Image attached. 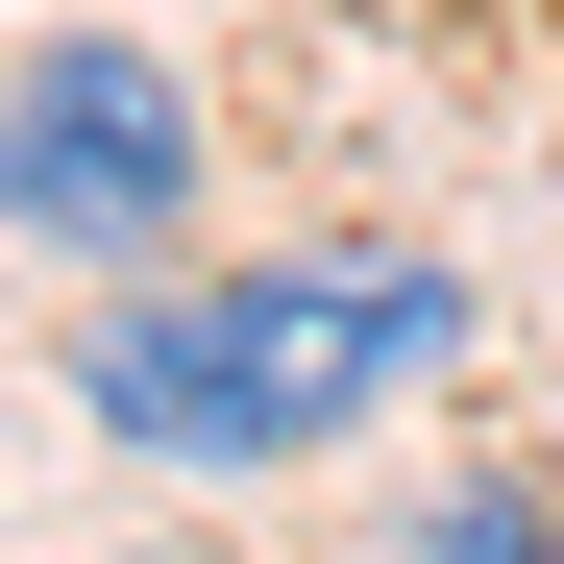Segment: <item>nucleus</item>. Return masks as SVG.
Listing matches in <instances>:
<instances>
[{"label":"nucleus","mask_w":564,"mask_h":564,"mask_svg":"<svg viewBox=\"0 0 564 564\" xmlns=\"http://www.w3.org/2000/svg\"><path fill=\"white\" fill-rule=\"evenodd\" d=\"M466 368V270L442 246H270V270H172L74 344V417L148 466H319L368 442V393Z\"/></svg>","instance_id":"nucleus-1"},{"label":"nucleus","mask_w":564,"mask_h":564,"mask_svg":"<svg viewBox=\"0 0 564 564\" xmlns=\"http://www.w3.org/2000/svg\"><path fill=\"white\" fill-rule=\"evenodd\" d=\"M197 221V74L148 25H50L0 74V246H74V270H148Z\"/></svg>","instance_id":"nucleus-2"},{"label":"nucleus","mask_w":564,"mask_h":564,"mask_svg":"<svg viewBox=\"0 0 564 564\" xmlns=\"http://www.w3.org/2000/svg\"><path fill=\"white\" fill-rule=\"evenodd\" d=\"M417 564H564V516L491 466V491H442V516H417Z\"/></svg>","instance_id":"nucleus-3"}]
</instances>
